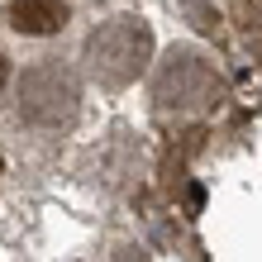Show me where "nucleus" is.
Returning a JSON list of instances; mask_svg holds the SVG:
<instances>
[{"instance_id": "nucleus-4", "label": "nucleus", "mask_w": 262, "mask_h": 262, "mask_svg": "<svg viewBox=\"0 0 262 262\" xmlns=\"http://www.w3.org/2000/svg\"><path fill=\"white\" fill-rule=\"evenodd\" d=\"M72 19V10L62 0H10V24L29 38H48V34H62Z\"/></svg>"}, {"instance_id": "nucleus-2", "label": "nucleus", "mask_w": 262, "mask_h": 262, "mask_svg": "<svg viewBox=\"0 0 262 262\" xmlns=\"http://www.w3.org/2000/svg\"><path fill=\"white\" fill-rule=\"evenodd\" d=\"M14 100H19V115L34 129H67L76 119V100H81V86L67 62L57 57H38L19 72L14 81Z\"/></svg>"}, {"instance_id": "nucleus-3", "label": "nucleus", "mask_w": 262, "mask_h": 262, "mask_svg": "<svg viewBox=\"0 0 262 262\" xmlns=\"http://www.w3.org/2000/svg\"><path fill=\"white\" fill-rule=\"evenodd\" d=\"M152 91H158V100L167 110H210V105H220L224 81L214 76L210 62H200L195 53H172L158 67Z\"/></svg>"}, {"instance_id": "nucleus-6", "label": "nucleus", "mask_w": 262, "mask_h": 262, "mask_svg": "<svg viewBox=\"0 0 262 262\" xmlns=\"http://www.w3.org/2000/svg\"><path fill=\"white\" fill-rule=\"evenodd\" d=\"M0 172H5V158H0Z\"/></svg>"}, {"instance_id": "nucleus-5", "label": "nucleus", "mask_w": 262, "mask_h": 262, "mask_svg": "<svg viewBox=\"0 0 262 262\" xmlns=\"http://www.w3.org/2000/svg\"><path fill=\"white\" fill-rule=\"evenodd\" d=\"M5 86H10V67H5V57H0V96H5Z\"/></svg>"}, {"instance_id": "nucleus-1", "label": "nucleus", "mask_w": 262, "mask_h": 262, "mask_svg": "<svg viewBox=\"0 0 262 262\" xmlns=\"http://www.w3.org/2000/svg\"><path fill=\"white\" fill-rule=\"evenodd\" d=\"M152 57V34L143 19H110L86 38V72L91 81L105 91H124L129 81H138V72Z\"/></svg>"}]
</instances>
